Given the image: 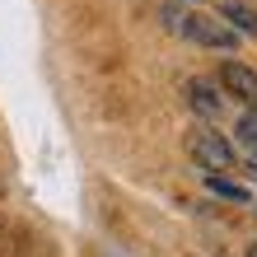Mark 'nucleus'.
Masks as SVG:
<instances>
[{"label":"nucleus","mask_w":257,"mask_h":257,"mask_svg":"<svg viewBox=\"0 0 257 257\" xmlns=\"http://www.w3.org/2000/svg\"><path fill=\"white\" fill-rule=\"evenodd\" d=\"M159 19H164V28H169L173 38L192 42V47H210V52H234L238 47V33L220 14H210L201 5H164Z\"/></svg>","instance_id":"f257e3e1"},{"label":"nucleus","mask_w":257,"mask_h":257,"mask_svg":"<svg viewBox=\"0 0 257 257\" xmlns=\"http://www.w3.org/2000/svg\"><path fill=\"white\" fill-rule=\"evenodd\" d=\"M187 150H192L196 169H206V178H210V173H229V169H238V155H234V145L224 141V131H196Z\"/></svg>","instance_id":"f03ea898"},{"label":"nucleus","mask_w":257,"mask_h":257,"mask_svg":"<svg viewBox=\"0 0 257 257\" xmlns=\"http://www.w3.org/2000/svg\"><path fill=\"white\" fill-rule=\"evenodd\" d=\"M215 84L224 89V98H238V103H248V108H257V70L252 66L224 61L220 75H215Z\"/></svg>","instance_id":"7ed1b4c3"},{"label":"nucleus","mask_w":257,"mask_h":257,"mask_svg":"<svg viewBox=\"0 0 257 257\" xmlns=\"http://www.w3.org/2000/svg\"><path fill=\"white\" fill-rule=\"evenodd\" d=\"M187 108L192 112H201V117H220L224 112V89L215 80H187Z\"/></svg>","instance_id":"20e7f679"},{"label":"nucleus","mask_w":257,"mask_h":257,"mask_svg":"<svg viewBox=\"0 0 257 257\" xmlns=\"http://www.w3.org/2000/svg\"><path fill=\"white\" fill-rule=\"evenodd\" d=\"M220 19L229 24L238 38H257V14L248 5H238V0H224V5H220Z\"/></svg>","instance_id":"39448f33"},{"label":"nucleus","mask_w":257,"mask_h":257,"mask_svg":"<svg viewBox=\"0 0 257 257\" xmlns=\"http://www.w3.org/2000/svg\"><path fill=\"white\" fill-rule=\"evenodd\" d=\"M206 187L215 192V196H229V201H243V206H248V187L229 183V178H224V173H210V178H206Z\"/></svg>","instance_id":"423d86ee"},{"label":"nucleus","mask_w":257,"mask_h":257,"mask_svg":"<svg viewBox=\"0 0 257 257\" xmlns=\"http://www.w3.org/2000/svg\"><path fill=\"white\" fill-rule=\"evenodd\" d=\"M234 136H238V141H243L248 150H257V108H248V112L234 122Z\"/></svg>","instance_id":"0eeeda50"},{"label":"nucleus","mask_w":257,"mask_h":257,"mask_svg":"<svg viewBox=\"0 0 257 257\" xmlns=\"http://www.w3.org/2000/svg\"><path fill=\"white\" fill-rule=\"evenodd\" d=\"M248 173L257 178V150H248Z\"/></svg>","instance_id":"6e6552de"},{"label":"nucleus","mask_w":257,"mask_h":257,"mask_svg":"<svg viewBox=\"0 0 257 257\" xmlns=\"http://www.w3.org/2000/svg\"><path fill=\"white\" fill-rule=\"evenodd\" d=\"M169 5H201V0H169Z\"/></svg>","instance_id":"1a4fd4ad"},{"label":"nucleus","mask_w":257,"mask_h":257,"mask_svg":"<svg viewBox=\"0 0 257 257\" xmlns=\"http://www.w3.org/2000/svg\"><path fill=\"white\" fill-rule=\"evenodd\" d=\"M243 257H257V243H248V252H243Z\"/></svg>","instance_id":"9d476101"},{"label":"nucleus","mask_w":257,"mask_h":257,"mask_svg":"<svg viewBox=\"0 0 257 257\" xmlns=\"http://www.w3.org/2000/svg\"><path fill=\"white\" fill-rule=\"evenodd\" d=\"M252 215H257V206H252Z\"/></svg>","instance_id":"9b49d317"}]
</instances>
